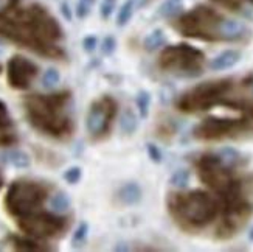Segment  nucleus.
<instances>
[{
    "label": "nucleus",
    "mask_w": 253,
    "mask_h": 252,
    "mask_svg": "<svg viewBox=\"0 0 253 252\" xmlns=\"http://www.w3.org/2000/svg\"><path fill=\"white\" fill-rule=\"evenodd\" d=\"M0 38L36 53L41 58L64 59L67 56L61 46L64 39L61 24L38 2L24 5L20 0L0 14Z\"/></svg>",
    "instance_id": "nucleus-1"
},
{
    "label": "nucleus",
    "mask_w": 253,
    "mask_h": 252,
    "mask_svg": "<svg viewBox=\"0 0 253 252\" xmlns=\"http://www.w3.org/2000/svg\"><path fill=\"white\" fill-rule=\"evenodd\" d=\"M24 111L28 125L38 133L54 140H69L75 133V122L70 112L72 92L25 95Z\"/></svg>",
    "instance_id": "nucleus-2"
},
{
    "label": "nucleus",
    "mask_w": 253,
    "mask_h": 252,
    "mask_svg": "<svg viewBox=\"0 0 253 252\" xmlns=\"http://www.w3.org/2000/svg\"><path fill=\"white\" fill-rule=\"evenodd\" d=\"M172 28L185 38L204 42H241L250 36L244 24L227 19L207 5H197L188 13L177 16Z\"/></svg>",
    "instance_id": "nucleus-3"
},
{
    "label": "nucleus",
    "mask_w": 253,
    "mask_h": 252,
    "mask_svg": "<svg viewBox=\"0 0 253 252\" xmlns=\"http://www.w3.org/2000/svg\"><path fill=\"white\" fill-rule=\"evenodd\" d=\"M167 210L174 224L186 234L207 229L221 212V202L205 190L171 192L167 196Z\"/></svg>",
    "instance_id": "nucleus-4"
},
{
    "label": "nucleus",
    "mask_w": 253,
    "mask_h": 252,
    "mask_svg": "<svg viewBox=\"0 0 253 252\" xmlns=\"http://www.w3.org/2000/svg\"><path fill=\"white\" fill-rule=\"evenodd\" d=\"M221 212L216 226V240H230L236 237L253 216V173L238 176L230 189L219 196Z\"/></svg>",
    "instance_id": "nucleus-5"
},
{
    "label": "nucleus",
    "mask_w": 253,
    "mask_h": 252,
    "mask_svg": "<svg viewBox=\"0 0 253 252\" xmlns=\"http://www.w3.org/2000/svg\"><path fill=\"white\" fill-rule=\"evenodd\" d=\"M235 78H222L204 81L185 91L175 100V109L182 114L207 112L216 106H224L230 91L233 89Z\"/></svg>",
    "instance_id": "nucleus-6"
},
{
    "label": "nucleus",
    "mask_w": 253,
    "mask_h": 252,
    "mask_svg": "<svg viewBox=\"0 0 253 252\" xmlns=\"http://www.w3.org/2000/svg\"><path fill=\"white\" fill-rule=\"evenodd\" d=\"M51 192V185L41 181L17 179L9 184L3 205L9 216L20 218L42 209Z\"/></svg>",
    "instance_id": "nucleus-7"
},
{
    "label": "nucleus",
    "mask_w": 253,
    "mask_h": 252,
    "mask_svg": "<svg viewBox=\"0 0 253 252\" xmlns=\"http://www.w3.org/2000/svg\"><path fill=\"white\" fill-rule=\"evenodd\" d=\"M159 69L179 78H196L205 67V53L190 44L167 46L159 54Z\"/></svg>",
    "instance_id": "nucleus-8"
},
{
    "label": "nucleus",
    "mask_w": 253,
    "mask_h": 252,
    "mask_svg": "<svg viewBox=\"0 0 253 252\" xmlns=\"http://www.w3.org/2000/svg\"><path fill=\"white\" fill-rule=\"evenodd\" d=\"M253 134V114L239 118L207 117L193 129V137L199 142H222Z\"/></svg>",
    "instance_id": "nucleus-9"
},
{
    "label": "nucleus",
    "mask_w": 253,
    "mask_h": 252,
    "mask_svg": "<svg viewBox=\"0 0 253 252\" xmlns=\"http://www.w3.org/2000/svg\"><path fill=\"white\" fill-rule=\"evenodd\" d=\"M197 178L213 193L221 196L238 178L236 168L230 167L217 152H204L194 160Z\"/></svg>",
    "instance_id": "nucleus-10"
},
{
    "label": "nucleus",
    "mask_w": 253,
    "mask_h": 252,
    "mask_svg": "<svg viewBox=\"0 0 253 252\" xmlns=\"http://www.w3.org/2000/svg\"><path fill=\"white\" fill-rule=\"evenodd\" d=\"M17 227L20 232H24L28 237H33L36 240H50L58 238L69 231L72 224L70 218L65 215H59L56 212H43L38 210L35 213H30L25 216L16 218Z\"/></svg>",
    "instance_id": "nucleus-11"
},
{
    "label": "nucleus",
    "mask_w": 253,
    "mask_h": 252,
    "mask_svg": "<svg viewBox=\"0 0 253 252\" xmlns=\"http://www.w3.org/2000/svg\"><path fill=\"white\" fill-rule=\"evenodd\" d=\"M118 115V101L112 95L96 98L89 106L85 115V129L93 142L104 140L111 134L112 125Z\"/></svg>",
    "instance_id": "nucleus-12"
},
{
    "label": "nucleus",
    "mask_w": 253,
    "mask_h": 252,
    "mask_svg": "<svg viewBox=\"0 0 253 252\" xmlns=\"http://www.w3.org/2000/svg\"><path fill=\"white\" fill-rule=\"evenodd\" d=\"M38 75V65L22 54H14L6 62V81L14 91H28Z\"/></svg>",
    "instance_id": "nucleus-13"
},
{
    "label": "nucleus",
    "mask_w": 253,
    "mask_h": 252,
    "mask_svg": "<svg viewBox=\"0 0 253 252\" xmlns=\"http://www.w3.org/2000/svg\"><path fill=\"white\" fill-rule=\"evenodd\" d=\"M8 242L14 251H20V252H45V251H54V248L42 243L41 240H36L33 237H20V235H14L11 234L8 235Z\"/></svg>",
    "instance_id": "nucleus-14"
},
{
    "label": "nucleus",
    "mask_w": 253,
    "mask_h": 252,
    "mask_svg": "<svg viewBox=\"0 0 253 252\" xmlns=\"http://www.w3.org/2000/svg\"><path fill=\"white\" fill-rule=\"evenodd\" d=\"M117 200L122 205H137L143 200V190L137 182H127L117 192Z\"/></svg>",
    "instance_id": "nucleus-15"
},
{
    "label": "nucleus",
    "mask_w": 253,
    "mask_h": 252,
    "mask_svg": "<svg viewBox=\"0 0 253 252\" xmlns=\"http://www.w3.org/2000/svg\"><path fill=\"white\" fill-rule=\"evenodd\" d=\"M241 59V53L236 50H224L222 53H219L216 58H213V61L210 62V69L211 70H227L232 69L239 62Z\"/></svg>",
    "instance_id": "nucleus-16"
},
{
    "label": "nucleus",
    "mask_w": 253,
    "mask_h": 252,
    "mask_svg": "<svg viewBox=\"0 0 253 252\" xmlns=\"http://www.w3.org/2000/svg\"><path fill=\"white\" fill-rule=\"evenodd\" d=\"M0 162H3L6 165H11L14 168H28L31 163L30 156L25 151H20V150H11V151L3 152V154H0Z\"/></svg>",
    "instance_id": "nucleus-17"
},
{
    "label": "nucleus",
    "mask_w": 253,
    "mask_h": 252,
    "mask_svg": "<svg viewBox=\"0 0 253 252\" xmlns=\"http://www.w3.org/2000/svg\"><path fill=\"white\" fill-rule=\"evenodd\" d=\"M217 154L222 157V160L225 163H228L230 167H233L236 170H239L241 167H244L246 163L249 162L247 157H244L238 150L232 148V147H225V148H221L217 151Z\"/></svg>",
    "instance_id": "nucleus-18"
},
{
    "label": "nucleus",
    "mask_w": 253,
    "mask_h": 252,
    "mask_svg": "<svg viewBox=\"0 0 253 252\" xmlns=\"http://www.w3.org/2000/svg\"><path fill=\"white\" fill-rule=\"evenodd\" d=\"M213 2L227 8L228 11L241 14H249V11L253 9V0H213Z\"/></svg>",
    "instance_id": "nucleus-19"
},
{
    "label": "nucleus",
    "mask_w": 253,
    "mask_h": 252,
    "mask_svg": "<svg viewBox=\"0 0 253 252\" xmlns=\"http://www.w3.org/2000/svg\"><path fill=\"white\" fill-rule=\"evenodd\" d=\"M183 8V0H165L159 8V16L165 19H175L180 16Z\"/></svg>",
    "instance_id": "nucleus-20"
},
{
    "label": "nucleus",
    "mask_w": 253,
    "mask_h": 252,
    "mask_svg": "<svg viewBox=\"0 0 253 252\" xmlns=\"http://www.w3.org/2000/svg\"><path fill=\"white\" fill-rule=\"evenodd\" d=\"M120 128H122V131L126 136H130V134L135 133L137 128H138V118L134 114V111L125 109L123 114L120 115Z\"/></svg>",
    "instance_id": "nucleus-21"
},
{
    "label": "nucleus",
    "mask_w": 253,
    "mask_h": 252,
    "mask_svg": "<svg viewBox=\"0 0 253 252\" xmlns=\"http://www.w3.org/2000/svg\"><path fill=\"white\" fill-rule=\"evenodd\" d=\"M165 42H167V38H165V33L157 28L151 31L149 35L145 38V42H143V47H145L146 51H156L159 50L162 46H165Z\"/></svg>",
    "instance_id": "nucleus-22"
},
{
    "label": "nucleus",
    "mask_w": 253,
    "mask_h": 252,
    "mask_svg": "<svg viewBox=\"0 0 253 252\" xmlns=\"http://www.w3.org/2000/svg\"><path fill=\"white\" fill-rule=\"evenodd\" d=\"M135 103H137L140 118H148L149 107H151V94L148 91H140L135 97Z\"/></svg>",
    "instance_id": "nucleus-23"
},
{
    "label": "nucleus",
    "mask_w": 253,
    "mask_h": 252,
    "mask_svg": "<svg viewBox=\"0 0 253 252\" xmlns=\"http://www.w3.org/2000/svg\"><path fill=\"white\" fill-rule=\"evenodd\" d=\"M134 14V0H126V2L120 6L118 16H117V25L118 27H126L129 20Z\"/></svg>",
    "instance_id": "nucleus-24"
},
{
    "label": "nucleus",
    "mask_w": 253,
    "mask_h": 252,
    "mask_svg": "<svg viewBox=\"0 0 253 252\" xmlns=\"http://www.w3.org/2000/svg\"><path fill=\"white\" fill-rule=\"evenodd\" d=\"M69 207H70V198H69V195H67V193L58 192V193L51 198V209H53V212H56V213H64V212H67V210H69Z\"/></svg>",
    "instance_id": "nucleus-25"
},
{
    "label": "nucleus",
    "mask_w": 253,
    "mask_h": 252,
    "mask_svg": "<svg viewBox=\"0 0 253 252\" xmlns=\"http://www.w3.org/2000/svg\"><path fill=\"white\" fill-rule=\"evenodd\" d=\"M87 235H89V223L83 221V223H80V226L76 227V231L72 235V246L76 249L84 246L87 242Z\"/></svg>",
    "instance_id": "nucleus-26"
},
{
    "label": "nucleus",
    "mask_w": 253,
    "mask_h": 252,
    "mask_svg": "<svg viewBox=\"0 0 253 252\" xmlns=\"http://www.w3.org/2000/svg\"><path fill=\"white\" fill-rule=\"evenodd\" d=\"M169 184L172 185V187L180 189V190L185 189V187H188V184H190V171L188 170H177L171 176Z\"/></svg>",
    "instance_id": "nucleus-27"
},
{
    "label": "nucleus",
    "mask_w": 253,
    "mask_h": 252,
    "mask_svg": "<svg viewBox=\"0 0 253 252\" xmlns=\"http://www.w3.org/2000/svg\"><path fill=\"white\" fill-rule=\"evenodd\" d=\"M0 129H16L14 120L9 115L8 106L0 100Z\"/></svg>",
    "instance_id": "nucleus-28"
},
{
    "label": "nucleus",
    "mask_w": 253,
    "mask_h": 252,
    "mask_svg": "<svg viewBox=\"0 0 253 252\" xmlns=\"http://www.w3.org/2000/svg\"><path fill=\"white\" fill-rule=\"evenodd\" d=\"M61 81V75L56 69H48L45 70L42 76V86L45 89H53L54 86H58V83Z\"/></svg>",
    "instance_id": "nucleus-29"
},
{
    "label": "nucleus",
    "mask_w": 253,
    "mask_h": 252,
    "mask_svg": "<svg viewBox=\"0 0 253 252\" xmlns=\"http://www.w3.org/2000/svg\"><path fill=\"white\" fill-rule=\"evenodd\" d=\"M19 142L16 129H0V147H11Z\"/></svg>",
    "instance_id": "nucleus-30"
},
{
    "label": "nucleus",
    "mask_w": 253,
    "mask_h": 252,
    "mask_svg": "<svg viewBox=\"0 0 253 252\" xmlns=\"http://www.w3.org/2000/svg\"><path fill=\"white\" fill-rule=\"evenodd\" d=\"M96 0H78V3H76V17L78 19H85L87 16L90 14V11L93 8Z\"/></svg>",
    "instance_id": "nucleus-31"
},
{
    "label": "nucleus",
    "mask_w": 253,
    "mask_h": 252,
    "mask_svg": "<svg viewBox=\"0 0 253 252\" xmlns=\"http://www.w3.org/2000/svg\"><path fill=\"white\" fill-rule=\"evenodd\" d=\"M62 178H64L65 182L75 185V184H78L81 181V178H83V170L80 167H70V168H67V170L64 171Z\"/></svg>",
    "instance_id": "nucleus-32"
},
{
    "label": "nucleus",
    "mask_w": 253,
    "mask_h": 252,
    "mask_svg": "<svg viewBox=\"0 0 253 252\" xmlns=\"http://www.w3.org/2000/svg\"><path fill=\"white\" fill-rule=\"evenodd\" d=\"M117 8V0H101L100 3V16L101 19H109Z\"/></svg>",
    "instance_id": "nucleus-33"
},
{
    "label": "nucleus",
    "mask_w": 253,
    "mask_h": 252,
    "mask_svg": "<svg viewBox=\"0 0 253 252\" xmlns=\"http://www.w3.org/2000/svg\"><path fill=\"white\" fill-rule=\"evenodd\" d=\"M117 50V39L114 36H106L101 44V51L104 56H112Z\"/></svg>",
    "instance_id": "nucleus-34"
},
{
    "label": "nucleus",
    "mask_w": 253,
    "mask_h": 252,
    "mask_svg": "<svg viewBox=\"0 0 253 252\" xmlns=\"http://www.w3.org/2000/svg\"><path fill=\"white\" fill-rule=\"evenodd\" d=\"M146 151H148L149 159H151L154 163H160V162H162V159H163L162 150H160L156 144H152V142H149V144H146Z\"/></svg>",
    "instance_id": "nucleus-35"
},
{
    "label": "nucleus",
    "mask_w": 253,
    "mask_h": 252,
    "mask_svg": "<svg viewBox=\"0 0 253 252\" xmlns=\"http://www.w3.org/2000/svg\"><path fill=\"white\" fill-rule=\"evenodd\" d=\"M98 47V38L95 35H89L83 39V49L87 53H93Z\"/></svg>",
    "instance_id": "nucleus-36"
},
{
    "label": "nucleus",
    "mask_w": 253,
    "mask_h": 252,
    "mask_svg": "<svg viewBox=\"0 0 253 252\" xmlns=\"http://www.w3.org/2000/svg\"><path fill=\"white\" fill-rule=\"evenodd\" d=\"M59 9H61V14L64 16L65 20H69V22H70V20L73 19V13H72L70 5H69L67 2H62L61 6H59Z\"/></svg>",
    "instance_id": "nucleus-37"
},
{
    "label": "nucleus",
    "mask_w": 253,
    "mask_h": 252,
    "mask_svg": "<svg viewBox=\"0 0 253 252\" xmlns=\"http://www.w3.org/2000/svg\"><path fill=\"white\" fill-rule=\"evenodd\" d=\"M20 0H0V14H3L5 11L11 9L14 5H17Z\"/></svg>",
    "instance_id": "nucleus-38"
},
{
    "label": "nucleus",
    "mask_w": 253,
    "mask_h": 252,
    "mask_svg": "<svg viewBox=\"0 0 253 252\" xmlns=\"http://www.w3.org/2000/svg\"><path fill=\"white\" fill-rule=\"evenodd\" d=\"M3 182H5V179H3V173H2V170H0V190H2V187H3Z\"/></svg>",
    "instance_id": "nucleus-39"
},
{
    "label": "nucleus",
    "mask_w": 253,
    "mask_h": 252,
    "mask_svg": "<svg viewBox=\"0 0 253 252\" xmlns=\"http://www.w3.org/2000/svg\"><path fill=\"white\" fill-rule=\"evenodd\" d=\"M249 240H250V242H253V227L250 229V232H249Z\"/></svg>",
    "instance_id": "nucleus-40"
},
{
    "label": "nucleus",
    "mask_w": 253,
    "mask_h": 252,
    "mask_svg": "<svg viewBox=\"0 0 253 252\" xmlns=\"http://www.w3.org/2000/svg\"><path fill=\"white\" fill-rule=\"evenodd\" d=\"M2 70H3V67H2V64H0V73H2Z\"/></svg>",
    "instance_id": "nucleus-41"
},
{
    "label": "nucleus",
    "mask_w": 253,
    "mask_h": 252,
    "mask_svg": "<svg viewBox=\"0 0 253 252\" xmlns=\"http://www.w3.org/2000/svg\"><path fill=\"white\" fill-rule=\"evenodd\" d=\"M2 47H3V46H2V42H0V51H2Z\"/></svg>",
    "instance_id": "nucleus-42"
}]
</instances>
